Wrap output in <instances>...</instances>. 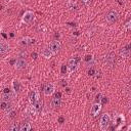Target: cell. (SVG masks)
<instances>
[{
  "label": "cell",
  "mask_w": 131,
  "mask_h": 131,
  "mask_svg": "<svg viewBox=\"0 0 131 131\" xmlns=\"http://www.w3.org/2000/svg\"><path fill=\"white\" fill-rule=\"evenodd\" d=\"M110 123H111V117L107 113L105 114H102L101 117H100V120H99V126H100V129L102 131L106 130L110 126Z\"/></svg>",
  "instance_id": "obj_1"
},
{
  "label": "cell",
  "mask_w": 131,
  "mask_h": 131,
  "mask_svg": "<svg viewBox=\"0 0 131 131\" xmlns=\"http://www.w3.org/2000/svg\"><path fill=\"white\" fill-rule=\"evenodd\" d=\"M48 48L53 52V54H55V53H57V52L60 50V48H61V44H60L59 41L54 40V41H51V42L49 43V47H48Z\"/></svg>",
  "instance_id": "obj_2"
},
{
  "label": "cell",
  "mask_w": 131,
  "mask_h": 131,
  "mask_svg": "<svg viewBox=\"0 0 131 131\" xmlns=\"http://www.w3.org/2000/svg\"><path fill=\"white\" fill-rule=\"evenodd\" d=\"M101 105H102L101 102H95V103L91 106L90 115H91L92 117H96V116L100 113V111H101Z\"/></svg>",
  "instance_id": "obj_3"
},
{
  "label": "cell",
  "mask_w": 131,
  "mask_h": 131,
  "mask_svg": "<svg viewBox=\"0 0 131 131\" xmlns=\"http://www.w3.org/2000/svg\"><path fill=\"white\" fill-rule=\"evenodd\" d=\"M106 21H108L110 24H113V23H115L117 19H118V12H117V10H111L107 14H106Z\"/></svg>",
  "instance_id": "obj_4"
},
{
  "label": "cell",
  "mask_w": 131,
  "mask_h": 131,
  "mask_svg": "<svg viewBox=\"0 0 131 131\" xmlns=\"http://www.w3.org/2000/svg\"><path fill=\"white\" fill-rule=\"evenodd\" d=\"M26 66H27V61L25 58H21V57H18L14 62V68L16 70H23L26 68Z\"/></svg>",
  "instance_id": "obj_5"
},
{
  "label": "cell",
  "mask_w": 131,
  "mask_h": 131,
  "mask_svg": "<svg viewBox=\"0 0 131 131\" xmlns=\"http://www.w3.org/2000/svg\"><path fill=\"white\" fill-rule=\"evenodd\" d=\"M43 92H44V95L45 96H50L54 92V85L52 83L46 84L45 87H44V89H43Z\"/></svg>",
  "instance_id": "obj_6"
},
{
  "label": "cell",
  "mask_w": 131,
  "mask_h": 131,
  "mask_svg": "<svg viewBox=\"0 0 131 131\" xmlns=\"http://www.w3.org/2000/svg\"><path fill=\"white\" fill-rule=\"evenodd\" d=\"M33 17H34V13H33L32 11L28 10V11H26V12L24 13L21 20H23V23H25V24H30V23L33 20Z\"/></svg>",
  "instance_id": "obj_7"
},
{
  "label": "cell",
  "mask_w": 131,
  "mask_h": 131,
  "mask_svg": "<svg viewBox=\"0 0 131 131\" xmlns=\"http://www.w3.org/2000/svg\"><path fill=\"white\" fill-rule=\"evenodd\" d=\"M78 66V59L77 58H71L68 62V69L70 72H74Z\"/></svg>",
  "instance_id": "obj_8"
},
{
  "label": "cell",
  "mask_w": 131,
  "mask_h": 131,
  "mask_svg": "<svg viewBox=\"0 0 131 131\" xmlns=\"http://www.w3.org/2000/svg\"><path fill=\"white\" fill-rule=\"evenodd\" d=\"M34 42H35V40H34L33 38H31V37H28V36L23 37V38L20 39V44H21V45H24V46L31 45V44H33Z\"/></svg>",
  "instance_id": "obj_9"
},
{
  "label": "cell",
  "mask_w": 131,
  "mask_h": 131,
  "mask_svg": "<svg viewBox=\"0 0 131 131\" xmlns=\"http://www.w3.org/2000/svg\"><path fill=\"white\" fill-rule=\"evenodd\" d=\"M39 99V92L38 91H32L30 93V102L32 104H34L35 102H37Z\"/></svg>",
  "instance_id": "obj_10"
},
{
  "label": "cell",
  "mask_w": 131,
  "mask_h": 131,
  "mask_svg": "<svg viewBox=\"0 0 131 131\" xmlns=\"http://www.w3.org/2000/svg\"><path fill=\"white\" fill-rule=\"evenodd\" d=\"M8 49H9L8 43H6L5 41H1V43H0V54L4 55L8 51Z\"/></svg>",
  "instance_id": "obj_11"
},
{
  "label": "cell",
  "mask_w": 131,
  "mask_h": 131,
  "mask_svg": "<svg viewBox=\"0 0 131 131\" xmlns=\"http://www.w3.org/2000/svg\"><path fill=\"white\" fill-rule=\"evenodd\" d=\"M50 105L53 107V108H56V107H59L61 105V100L59 97H56L54 96L52 99H51V102H50Z\"/></svg>",
  "instance_id": "obj_12"
},
{
  "label": "cell",
  "mask_w": 131,
  "mask_h": 131,
  "mask_svg": "<svg viewBox=\"0 0 131 131\" xmlns=\"http://www.w3.org/2000/svg\"><path fill=\"white\" fill-rule=\"evenodd\" d=\"M41 54H42V56L43 57H45V58H50L52 55H53V52L49 49V48H45V49H43L42 50V52H41Z\"/></svg>",
  "instance_id": "obj_13"
},
{
  "label": "cell",
  "mask_w": 131,
  "mask_h": 131,
  "mask_svg": "<svg viewBox=\"0 0 131 131\" xmlns=\"http://www.w3.org/2000/svg\"><path fill=\"white\" fill-rule=\"evenodd\" d=\"M31 124L29 122H24L20 126H19V131H29L31 130Z\"/></svg>",
  "instance_id": "obj_14"
},
{
  "label": "cell",
  "mask_w": 131,
  "mask_h": 131,
  "mask_svg": "<svg viewBox=\"0 0 131 131\" xmlns=\"http://www.w3.org/2000/svg\"><path fill=\"white\" fill-rule=\"evenodd\" d=\"M11 108V105L9 103V101H4V100H1V110H10Z\"/></svg>",
  "instance_id": "obj_15"
},
{
  "label": "cell",
  "mask_w": 131,
  "mask_h": 131,
  "mask_svg": "<svg viewBox=\"0 0 131 131\" xmlns=\"http://www.w3.org/2000/svg\"><path fill=\"white\" fill-rule=\"evenodd\" d=\"M11 98H12L11 93H3V94H2V98H1V100H4V101H10Z\"/></svg>",
  "instance_id": "obj_16"
},
{
  "label": "cell",
  "mask_w": 131,
  "mask_h": 131,
  "mask_svg": "<svg viewBox=\"0 0 131 131\" xmlns=\"http://www.w3.org/2000/svg\"><path fill=\"white\" fill-rule=\"evenodd\" d=\"M8 130H9V131H18V130H19V126H18L16 123H13V124H11V125L8 127Z\"/></svg>",
  "instance_id": "obj_17"
},
{
  "label": "cell",
  "mask_w": 131,
  "mask_h": 131,
  "mask_svg": "<svg viewBox=\"0 0 131 131\" xmlns=\"http://www.w3.org/2000/svg\"><path fill=\"white\" fill-rule=\"evenodd\" d=\"M33 105L36 107V110H37L38 112H40V111L42 110V105H43V102H42L41 100H38V101H37V102H35Z\"/></svg>",
  "instance_id": "obj_18"
},
{
  "label": "cell",
  "mask_w": 131,
  "mask_h": 131,
  "mask_svg": "<svg viewBox=\"0 0 131 131\" xmlns=\"http://www.w3.org/2000/svg\"><path fill=\"white\" fill-rule=\"evenodd\" d=\"M13 88H14V91H15V93L19 90V84H18V82L16 81V80H13Z\"/></svg>",
  "instance_id": "obj_19"
},
{
  "label": "cell",
  "mask_w": 131,
  "mask_h": 131,
  "mask_svg": "<svg viewBox=\"0 0 131 131\" xmlns=\"http://www.w3.org/2000/svg\"><path fill=\"white\" fill-rule=\"evenodd\" d=\"M27 56V53L25 52V51H21L20 53H19V55H18V57H21V58H24V57H26Z\"/></svg>",
  "instance_id": "obj_20"
},
{
  "label": "cell",
  "mask_w": 131,
  "mask_h": 131,
  "mask_svg": "<svg viewBox=\"0 0 131 131\" xmlns=\"http://www.w3.org/2000/svg\"><path fill=\"white\" fill-rule=\"evenodd\" d=\"M126 28H127L128 30H130V29H131V19L126 24Z\"/></svg>",
  "instance_id": "obj_21"
},
{
  "label": "cell",
  "mask_w": 131,
  "mask_h": 131,
  "mask_svg": "<svg viewBox=\"0 0 131 131\" xmlns=\"http://www.w3.org/2000/svg\"><path fill=\"white\" fill-rule=\"evenodd\" d=\"M85 60H86V61L92 60V56H91V55H86V57H85Z\"/></svg>",
  "instance_id": "obj_22"
},
{
  "label": "cell",
  "mask_w": 131,
  "mask_h": 131,
  "mask_svg": "<svg viewBox=\"0 0 131 131\" xmlns=\"http://www.w3.org/2000/svg\"><path fill=\"white\" fill-rule=\"evenodd\" d=\"M81 1H82L83 3H85L86 5H88V4L90 3V1H91V0H81Z\"/></svg>",
  "instance_id": "obj_23"
},
{
  "label": "cell",
  "mask_w": 131,
  "mask_h": 131,
  "mask_svg": "<svg viewBox=\"0 0 131 131\" xmlns=\"http://www.w3.org/2000/svg\"><path fill=\"white\" fill-rule=\"evenodd\" d=\"M93 73H94V71H93L92 69L88 71V75H89V76H92V75H93Z\"/></svg>",
  "instance_id": "obj_24"
},
{
  "label": "cell",
  "mask_w": 131,
  "mask_h": 131,
  "mask_svg": "<svg viewBox=\"0 0 131 131\" xmlns=\"http://www.w3.org/2000/svg\"><path fill=\"white\" fill-rule=\"evenodd\" d=\"M3 93H10V90H9V88H4V91H3Z\"/></svg>",
  "instance_id": "obj_25"
},
{
  "label": "cell",
  "mask_w": 131,
  "mask_h": 131,
  "mask_svg": "<svg viewBox=\"0 0 131 131\" xmlns=\"http://www.w3.org/2000/svg\"><path fill=\"white\" fill-rule=\"evenodd\" d=\"M63 121H64V120H63V118H62V117H59V118H58V122H59L60 124H62V123H63Z\"/></svg>",
  "instance_id": "obj_26"
},
{
  "label": "cell",
  "mask_w": 131,
  "mask_h": 131,
  "mask_svg": "<svg viewBox=\"0 0 131 131\" xmlns=\"http://www.w3.org/2000/svg\"><path fill=\"white\" fill-rule=\"evenodd\" d=\"M66 70H67V68H66V66H62V68H61V72H62V74H64V72H66Z\"/></svg>",
  "instance_id": "obj_27"
},
{
  "label": "cell",
  "mask_w": 131,
  "mask_h": 131,
  "mask_svg": "<svg viewBox=\"0 0 131 131\" xmlns=\"http://www.w3.org/2000/svg\"><path fill=\"white\" fill-rule=\"evenodd\" d=\"M32 57H33L34 59H36V58H37V53H35V52L32 53Z\"/></svg>",
  "instance_id": "obj_28"
},
{
  "label": "cell",
  "mask_w": 131,
  "mask_h": 131,
  "mask_svg": "<svg viewBox=\"0 0 131 131\" xmlns=\"http://www.w3.org/2000/svg\"><path fill=\"white\" fill-rule=\"evenodd\" d=\"M127 130H128V131H131V124H130V125L128 126V128H127Z\"/></svg>",
  "instance_id": "obj_29"
},
{
  "label": "cell",
  "mask_w": 131,
  "mask_h": 131,
  "mask_svg": "<svg viewBox=\"0 0 131 131\" xmlns=\"http://www.w3.org/2000/svg\"><path fill=\"white\" fill-rule=\"evenodd\" d=\"M55 96H56V97H59V98H60V93H56V94H55Z\"/></svg>",
  "instance_id": "obj_30"
},
{
  "label": "cell",
  "mask_w": 131,
  "mask_h": 131,
  "mask_svg": "<svg viewBox=\"0 0 131 131\" xmlns=\"http://www.w3.org/2000/svg\"><path fill=\"white\" fill-rule=\"evenodd\" d=\"M7 1H9V0H7Z\"/></svg>",
  "instance_id": "obj_31"
}]
</instances>
